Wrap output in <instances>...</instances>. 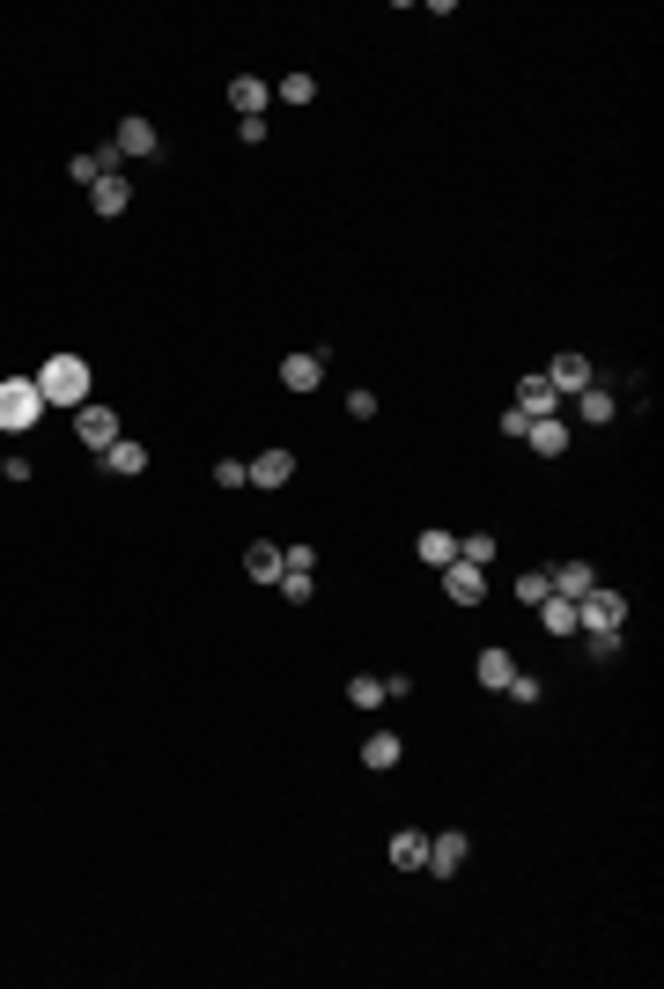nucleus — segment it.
Masks as SVG:
<instances>
[{
  "instance_id": "nucleus-1",
  "label": "nucleus",
  "mask_w": 664,
  "mask_h": 989,
  "mask_svg": "<svg viewBox=\"0 0 664 989\" xmlns=\"http://www.w3.org/2000/svg\"><path fill=\"white\" fill-rule=\"evenodd\" d=\"M37 392H45V406H89V362L81 355H45L37 362Z\"/></svg>"
},
{
  "instance_id": "nucleus-2",
  "label": "nucleus",
  "mask_w": 664,
  "mask_h": 989,
  "mask_svg": "<svg viewBox=\"0 0 664 989\" xmlns=\"http://www.w3.org/2000/svg\"><path fill=\"white\" fill-rule=\"evenodd\" d=\"M37 421H45L37 377H0V436H30Z\"/></svg>"
},
{
  "instance_id": "nucleus-3",
  "label": "nucleus",
  "mask_w": 664,
  "mask_h": 989,
  "mask_svg": "<svg viewBox=\"0 0 664 989\" xmlns=\"http://www.w3.org/2000/svg\"><path fill=\"white\" fill-rule=\"evenodd\" d=\"M628 628V598L613 591V584H598V591L576 606V635H620Z\"/></svg>"
},
{
  "instance_id": "nucleus-4",
  "label": "nucleus",
  "mask_w": 664,
  "mask_h": 989,
  "mask_svg": "<svg viewBox=\"0 0 664 989\" xmlns=\"http://www.w3.org/2000/svg\"><path fill=\"white\" fill-rule=\"evenodd\" d=\"M97 466L111 472V480H141V472L155 466V450H148L141 436H119V444H111V450H97Z\"/></svg>"
},
{
  "instance_id": "nucleus-5",
  "label": "nucleus",
  "mask_w": 664,
  "mask_h": 989,
  "mask_svg": "<svg viewBox=\"0 0 664 989\" xmlns=\"http://www.w3.org/2000/svg\"><path fill=\"white\" fill-rule=\"evenodd\" d=\"M74 436H81L89 450H111V444H119V414L89 399V406H74Z\"/></svg>"
},
{
  "instance_id": "nucleus-6",
  "label": "nucleus",
  "mask_w": 664,
  "mask_h": 989,
  "mask_svg": "<svg viewBox=\"0 0 664 989\" xmlns=\"http://www.w3.org/2000/svg\"><path fill=\"white\" fill-rule=\"evenodd\" d=\"M325 362H333L325 347H303V355H281V384H289V392H318V384H325Z\"/></svg>"
},
{
  "instance_id": "nucleus-7",
  "label": "nucleus",
  "mask_w": 664,
  "mask_h": 989,
  "mask_svg": "<svg viewBox=\"0 0 664 989\" xmlns=\"http://www.w3.org/2000/svg\"><path fill=\"white\" fill-rule=\"evenodd\" d=\"M443 598H450V606H488V569L450 562V569H443Z\"/></svg>"
},
{
  "instance_id": "nucleus-8",
  "label": "nucleus",
  "mask_w": 664,
  "mask_h": 989,
  "mask_svg": "<svg viewBox=\"0 0 664 989\" xmlns=\"http://www.w3.org/2000/svg\"><path fill=\"white\" fill-rule=\"evenodd\" d=\"M466 857H472V841L450 827V835H428V865H421V871H436V879H458V871H466Z\"/></svg>"
},
{
  "instance_id": "nucleus-9",
  "label": "nucleus",
  "mask_w": 664,
  "mask_h": 989,
  "mask_svg": "<svg viewBox=\"0 0 664 989\" xmlns=\"http://www.w3.org/2000/svg\"><path fill=\"white\" fill-rule=\"evenodd\" d=\"M546 384H554V392H562V406H568L584 384H598V370H590V355H554V362H546Z\"/></svg>"
},
{
  "instance_id": "nucleus-10",
  "label": "nucleus",
  "mask_w": 664,
  "mask_h": 989,
  "mask_svg": "<svg viewBox=\"0 0 664 989\" xmlns=\"http://www.w3.org/2000/svg\"><path fill=\"white\" fill-rule=\"evenodd\" d=\"M289 480H295L289 450H259V458H244V488H289Z\"/></svg>"
},
{
  "instance_id": "nucleus-11",
  "label": "nucleus",
  "mask_w": 664,
  "mask_h": 989,
  "mask_svg": "<svg viewBox=\"0 0 664 989\" xmlns=\"http://www.w3.org/2000/svg\"><path fill=\"white\" fill-rule=\"evenodd\" d=\"M568 406H576V421H584V428H606V421L620 414V392H613V384H584Z\"/></svg>"
},
{
  "instance_id": "nucleus-12",
  "label": "nucleus",
  "mask_w": 664,
  "mask_h": 989,
  "mask_svg": "<svg viewBox=\"0 0 664 989\" xmlns=\"http://www.w3.org/2000/svg\"><path fill=\"white\" fill-rule=\"evenodd\" d=\"M111 149H119V155H133V163H148V155L163 149V141H155V119H141V111H133V119H119Z\"/></svg>"
},
{
  "instance_id": "nucleus-13",
  "label": "nucleus",
  "mask_w": 664,
  "mask_h": 989,
  "mask_svg": "<svg viewBox=\"0 0 664 989\" xmlns=\"http://www.w3.org/2000/svg\"><path fill=\"white\" fill-rule=\"evenodd\" d=\"M266 104H273V81H259V75L229 81V111H237V119H266Z\"/></svg>"
},
{
  "instance_id": "nucleus-14",
  "label": "nucleus",
  "mask_w": 664,
  "mask_h": 989,
  "mask_svg": "<svg viewBox=\"0 0 664 989\" xmlns=\"http://www.w3.org/2000/svg\"><path fill=\"white\" fill-rule=\"evenodd\" d=\"M524 444L540 450V458H562V450L576 444V428H568V414H546V421H532V428H524Z\"/></svg>"
},
{
  "instance_id": "nucleus-15",
  "label": "nucleus",
  "mask_w": 664,
  "mask_h": 989,
  "mask_svg": "<svg viewBox=\"0 0 664 989\" xmlns=\"http://www.w3.org/2000/svg\"><path fill=\"white\" fill-rule=\"evenodd\" d=\"M89 207H97L104 222H119L126 207H133V185H126L119 171H111V177H97V185H89Z\"/></svg>"
},
{
  "instance_id": "nucleus-16",
  "label": "nucleus",
  "mask_w": 664,
  "mask_h": 989,
  "mask_svg": "<svg viewBox=\"0 0 664 989\" xmlns=\"http://www.w3.org/2000/svg\"><path fill=\"white\" fill-rule=\"evenodd\" d=\"M516 414H532V421L562 414V392H554L546 377H524V384H516Z\"/></svg>"
},
{
  "instance_id": "nucleus-17",
  "label": "nucleus",
  "mask_w": 664,
  "mask_h": 989,
  "mask_svg": "<svg viewBox=\"0 0 664 989\" xmlns=\"http://www.w3.org/2000/svg\"><path fill=\"white\" fill-rule=\"evenodd\" d=\"M414 562H428V569H450L458 562V532H443V524H428L414 540Z\"/></svg>"
},
{
  "instance_id": "nucleus-18",
  "label": "nucleus",
  "mask_w": 664,
  "mask_h": 989,
  "mask_svg": "<svg viewBox=\"0 0 664 989\" xmlns=\"http://www.w3.org/2000/svg\"><path fill=\"white\" fill-rule=\"evenodd\" d=\"M119 163H126V155L111 149V141H104V149L74 155V163H67V177H74V185H97V177H111V171H119Z\"/></svg>"
},
{
  "instance_id": "nucleus-19",
  "label": "nucleus",
  "mask_w": 664,
  "mask_h": 989,
  "mask_svg": "<svg viewBox=\"0 0 664 989\" xmlns=\"http://www.w3.org/2000/svg\"><path fill=\"white\" fill-rule=\"evenodd\" d=\"M510 672H516V657H510L502 643H488L480 657H472V680H480V687H494V694L510 687Z\"/></svg>"
},
{
  "instance_id": "nucleus-20",
  "label": "nucleus",
  "mask_w": 664,
  "mask_h": 989,
  "mask_svg": "<svg viewBox=\"0 0 664 989\" xmlns=\"http://www.w3.org/2000/svg\"><path fill=\"white\" fill-rule=\"evenodd\" d=\"M384 857H392L399 871H421L428 865V835H421V827H399V835L384 841Z\"/></svg>"
},
{
  "instance_id": "nucleus-21",
  "label": "nucleus",
  "mask_w": 664,
  "mask_h": 989,
  "mask_svg": "<svg viewBox=\"0 0 664 989\" xmlns=\"http://www.w3.org/2000/svg\"><path fill=\"white\" fill-rule=\"evenodd\" d=\"M546 576H554V591H562V598H576V606H584V598L598 591V576H590V562H554Z\"/></svg>"
},
{
  "instance_id": "nucleus-22",
  "label": "nucleus",
  "mask_w": 664,
  "mask_h": 989,
  "mask_svg": "<svg viewBox=\"0 0 664 989\" xmlns=\"http://www.w3.org/2000/svg\"><path fill=\"white\" fill-rule=\"evenodd\" d=\"M399 753H406V739H399V731H369V739H362V768H369V775L399 768Z\"/></svg>"
},
{
  "instance_id": "nucleus-23",
  "label": "nucleus",
  "mask_w": 664,
  "mask_h": 989,
  "mask_svg": "<svg viewBox=\"0 0 664 989\" xmlns=\"http://www.w3.org/2000/svg\"><path fill=\"white\" fill-rule=\"evenodd\" d=\"M244 576H251V584H281V546H273V540H251V546H244Z\"/></svg>"
},
{
  "instance_id": "nucleus-24",
  "label": "nucleus",
  "mask_w": 664,
  "mask_h": 989,
  "mask_svg": "<svg viewBox=\"0 0 664 989\" xmlns=\"http://www.w3.org/2000/svg\"><path fill=\"white\" fill-rule=\"evenodd\" d=\"M532 613H540V628H546V635H576V598H562V591H554V598H540Z\"/></svg>"
},
{
  "instance_id": "nucleus-25",
  "label": "nucleus",
  "mask_w": 664,
  "mask_h": 989,
  "mask_svg": "<svg viewBox=\"0 0 664 989\" xmlns=\"http://www.w3.org/2000/svg\"><path fill=\"white\" fill-rule=\"evenodd\" d=\"M311 97H318V75H303V67L273 81V104H311Z\"/></svg>"
},
{
  "instance_id": "nucleus-26",
  "label": "nucleus",
  "mask_w": 664,
  "mask_h": 989,
  "mask_svg": "<svg viewBox=\"0 0 664 989\" xmlns=\"http://www.w3.org/2000/svg\"><path fill=\"white\" fill-rule=\"evenodd\" d=\"M494 554H502V546H494V532H466V540H458V562H472V569H488Z\"/></svg>"
},
{
  "instance_id": "nucleus-27",
  "label": "nucleus",
  "mask_w": 664,
  "mask_h": 989,
  "mask_svg": "<svg viewBox=\"0 0 664 989\" xmlns=\"http://www.w3.org/2000/svg\"><path fill=\"white\" fill-rule=\"evenodd\" d=\"M347 702H355V709H384V680L355 672V680H347Z\"/></svg>"
},
{
  "instance_id": "nucleus-28",
  "label": "nucleus",
  "mask_w": 664,
  "mask_h": 989,
  "mask_svg": "<svg viewBox=\"0 0 664 989\" xmlns=\"http://www.w3.org/2000/svg\"><path fill=\"white\" fill-rule=\"evenodd\" d=\"M540 598H554V576H546V569H524V576H516V606H540Z\"/></svg>"
},
{
  "instance_id": "nucleus-29",
  "label": "nucleus",
  "mask_w": 664,
  "mask_h": 989,
  "mask_svg": "<svg viewBox=\"0 0 664 989\" xmlns=\"http://www.w3.org/2000/svg\"><path fill=\"white\" fill-rule=\"evenodd\" d=\"M273 591L289 598V606H311V598H318V584H311L303 569H281V584H273Z\"/></svg>"
},
{
  "instance_id": "nucleus-30",
  "label": "nucleus",
  "mask_w": 664,
  "mask_h": 989,
  "mask_svg": "<svg viewBox=\"0 0 664 989\" xmlns=\"http://www.w3.org/2000/svg\"><path fill=\"white\" fill-rule=\"evenodd\" d=\"M502 694H510V702H524V709H532V702H540V680H532V672H510V687H502Z\"/></svg>"
},
{
  "instance_id": "nucleus-31",
  "label": "nucleus",
  "mask_w": 664,
  "mask_h": 989,
  "mask_svg": "<svg viewBox=\"0 0 664 989\" xmlns=\"http://www.w3.org/2000/svg\"><path fill=\"white\" fill-rule=\"evenodd\" d=\"M281 569H303V576H311V569H318V546H303V540L281 546Z\"/></svg>"
},
{
  "instance_id": "nucleus-32",
  "label": "nucleus",
  "mask_w": 664,
  "mask_h": 989,
  "mask_svg": "<svg viewBox=\"0 0 664 989\" xmlns=\"http://www.w3.org/2000/svg\"><path fill=\"white\" fill-rule=\"evenodd\" d=\"M347 421H377V392L355 384V392H347Z\"/></svg>"
},
{
  "instance_id": "nucleus-33",
  "label": "nucleus",
  "mask_w": 664,
  "mask_h": 989,
  "mask_svg": "<svg viewBox=\"0 0 664 989\" xmlns=\"http://www.w3.org/2000/svg\"><path fill=\"white\" fill-rule=\"evenodd\" d=\"M584 643H590V665H613L620 657V635H584Z\"/></svg>"
},
{
  "instance_id": "nucleus-34",
  "label": "nucleus",
  "mask_w": 664,
  "mask_h": 989,
  "mask_svg": "<svg viewBox=\"0 0 664 989\" xmlns=\"http://www.w3.org/2000/svg\"><path fill=\"white\" fill-rule=\"evenodd\" d=\"M215 488H244V458H221V466H215Z\"/></svg>"
}]
</instances>
